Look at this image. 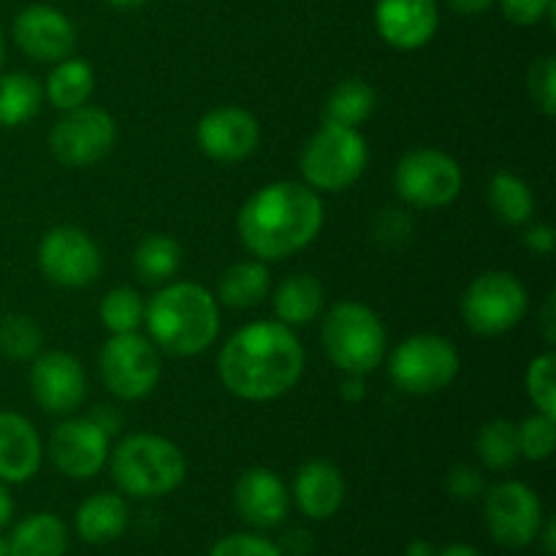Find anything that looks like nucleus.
Listing matches in <instances>:
<instances>
[{
  "mask_svg": "<svg viewBox=\"0 0 556 556\" xmlns=\"http://www.w3.org/2000/svg\"><path fill=\"white\" fill-rule=\"evenodd\" d=\"M307 353L296 329L280 320H255L233 331L217 356V378L244 402H271L302 380Z\"/></svg>",
  "mask_w": 556,
  "mask_h": 556,
  "instance_id": "f257e3e1",
  "label": "nucleus"
},
{
  "mask_svg": "<svg viewBox=\"0 0 556 556\" xmlns=\"http://www.w3.org/2000/svg\"><path fill=\"white\" fill-rule=\"evenodd\" d=\"M324 199L293 179H277L255 190L237 215V231L253 258L271 264L309 248L324 228Z\"/></svg>",
  "mask_w": 556,
  "mask_h": 556,
  "instance_id": "f03ea898",
  "label": "nucleus"
},
{
  "mask_svg": "<svg viewBox=\"0 0 556 556\" xmlns=\"http://www.w3.org/2000/svg\"><path fill=\"white\" fill-rule=\"evenodd\" d=\"M147 337L168 356H199L220 337V302L193 280L163 282L144 307Z\"/></svg>",
  "mask_w": 556,
  "mask_h": 556,
  "instance_id": "7ed1b4c3",
  "label": "nucleus"
},
{
  "mask_svg": "<svg viewBox=\"0 0 556 556\" xmlns=\"http://www.w3.org/2000/svg\"><path fill=\"white\" fill-rule=\"evenodd\" d=\"M109 467L119 492L130 497H166L188 478V459L161 434H128L109 451Z\"/></svg>",
  "mask_w": 556,
  "mask_h": 556,
  "instance_id": "20e7f679",
  "label": "nucleus"
},
{
  "mask_svg": "<svg viewBox=\"0 0 556 556\" xmlns=\"http://www.w3.org/2000/svg\"><path fill=\"white\" fill-rule=\"evenodd\" d=\"M369 147L358 128L324 123L304 144L299 168L315 193H342L367 172Z\"/></svg>",
  "mask_w": 556,
  "mask_h": 556,
  "instance_id": "39448f33",
  "label": "nucleus"
},
{
  "mask_svg": "<svg viewBox=\"0 0 556 556\" xmlns=\"http://www.w3.org/2000/svg\"><path fill=\"white\" fill-rule=\"evenodd\" d=\"M324 351L345 375H369L386 358V329L372 307L362 302H340L326 313Z\"/></svg>",
  "mask_w": 556,
  "mask_h": 556,
  "instance_id": "423d86ee",
  "label": "nucleus"
},
{
  "mask_svg": "<svg viewBox=\"0 0 556 556\" xmlns=\"http://www.w3.org/2000/svg\"><path fill=\"white\" fill-rule=\"evenodd\" d=\"M462 367L454 342L443 334L421 331L391 351L389 378L400 391L413 396H432L448 389Z\"/></svg>",
  "mask_w": 556,
  "mask_h": 556,
  "instance_id": "0eeeda50",
  "label": "nucleus"
},
{
  "mask_svg": "<svg viewBox=\"0 0 556 556\" xmlns=\"http://www.w3.org/2000/svg\"><path fill=\"white\" fill-rule=\"evenodd\" d=\"M98 372L109 394L123 402H139L161 383L163 358L155 342L141 331L112 334L98 353Z\"/></svg>",
  "mask_w": 556,
  "mask_h": 556,
  "instance_id": "6e6552de",
  "label": "nucleus"
},
{
  "mask_svg": "<svg viewBox=\"0 0 556 556\" xmlns=\"http://www.w3.org/2000/svg\"><path fill=\"white\" fill-rule=\"evenodd\" d=\"M530 313V293L514 271H483L462 296V318L481 337L514 331Z\"/></svg>",
  "mask_w": 556,
  "mask_h": 556,
  "instance_id": "1a4fd4ad",
  "label": "nucleus"
},
{
  "mask_svg": "<svg viewBox=\"0 0 556 556\" xmlns=\"http://www.w3.org/2000/svg\"><path fill=\"white\" fill-rule=\"evenodd\" d=\"M465 174L459 161L438 147H418L405 152L394 168V190L407 206L443 210L462 193Z\"/></svg>",
  "mask_w": 556,
  "mask_h": 556,
  "instance_id": "9d476101",
  "label": "nucleus"
},
{
  "mask_svg": "<svg viewBox=\"0 0 556 556\" xmlns=\"http://www.w3.org/2000/svg\"><path fill=\"white\" fill-rule=\"evenodd\" d=\"M117 144V123L101 106H85L63 112L49 130V152L65 168H87L101 163Z\"/></svg>",
  "mask_w": 556,
  "mask_h": 556,
  "instance_id": "9b49d317",
  "label": "nucleus"
},
{
  "mask_svg": "<svg viewBox=\"0 0 556 556\" xmlns=\"http://www.w3.org/2000/svg\"><path fill=\"white\" fill-rule=\"evenodd\" d=\"M38 269L54 286L79 291L101 277L103 255L87 231L76 226H54L38 244Z\"/></svg>",
  "mask_w": 556,
  "mask_h": 556,
  "instance_id": "f8f14e48",
  "label": "nucleus"
},
{
  "mask_svg": "<svg viewBox=\"0 0 556 556\" xmlns=\"http://www.w3.org/2000/svg\"><path fill=\"white\" fill-rule=\"evenodd\" d=\"M486 530L500 546L525 548L541 538L543 503L535 489L521 481H503L483 500Z\"/></svg>",
  "mask_w": 556,
  "mask_h": 556,
  "instance_id": "ddd939ff",
  "label": "nucleus"
},
{
  "mask_svg": "<svg viewBox=\"0 0 556 556\" xmlns=\"http://www.w3.org/2000/svg\"><path fill=\"white\" fill-rule=\"evenodd\" d=\"M112 434L92 416H71L52 429L47 454L71 481H90L106 467Z\"/></svg>",
  "mask_w": 556,
  "mask_h": 556,
  "instance_id": "4468645a",
  "label": "nucleus"
},
{
  "mask_svg": "<svg viewBox=\"0 0 556 556\" xmlns=\"http://www.w3.org/2000/svg\"><path fill=\"white\" fill-rule=\"evenodd\" d=\"M30 394L49 416H74L87 396V372L68 351L38 353L30 364Z\"/></svg>",
  "mask_w": 556,
  "mask_h": 556,
  "instance_id": "2eb2a0df",
  "label": "nucleus"
},
{
  "mask_svg": "<svg viewBox=\"0 0 556 556\" xmlns=\"http://www.w3.org/2000/svg\"><path fill=\"white\" fill-rule=\"evenodd\" d=\"M195 144L217 163L248 161L261 144V125L253 112L242 106H217L195 125Z\"/></svg>",
  "mask_w": 556,
  "mask_h": 556,
  "instance_id": "dca6fc26",
  "label": "nucleus"
},
{
  "mask_svg": "<svg viewBox=\"0 0 556 556\" xmlns=\"http://www.w3.org/2000/svg\"><path fill=\"white\" fill-rule=\"evenodd\" d=\"M14 41L36 63H60L76 49V27L60 9L33 3L14 16Z\"/></svg>",
  "mask_w": 556,
  "mask_h": 556,
  "instance_id": "f3484780",
  "label": "nucleus"
},
{
  "mask_svg": "<svg viewBox=\"0 0 556 556\" xmlns=\"http://www.w3.org/2000/svg\"><path fill=\"white\" fill-rule=\"evenodd\" d=\"M375 27L389 47L416 52L438 33L440 5L438 0H378Z\"/></svg>",
  "mask_w": 556,
  "mask_h": 556,
  "instance_id": "a211bd4d",
  "label": "nucleus"
},
{
  "mask_svg": "<svg viewBox=\"0 0 556 556\" xmlns=\"http://www.w3.org/2000/svg\"><path fill=\"white\" fill-rule=\"evenodd\" d=\"M233 505L250 527L271 530V527H280L286 521L288 510H291V492L275 470L250 467L237 478Z\"/></svg>",
  "mask_w": 556,
  "mask_h": 556,
  "instance_id": "6ab92c4d",
  "label": "nucleus"
},
{
  "mask_svg": "<svg viewBox=\"0 0 556 556\" xmlns=\"http://www.w3.org/2000/svg\"><path fill=\"white\" fill-rule=\"evenodd\" d=\"M43 443L25 416L0 410V481L25 483L41 470Z\"/></svg>",
  "mask_w": 556,
  "mask_h": 556,
  "instance_id": "aec40b11",
  "label": "nucleus"
},
{
  "mask_svg": "<svg viewBox=\"0 0 556 556\" xmlns=\"http://www.w3.org/2000/svg\"><path fill=\"white\" fill-rule=\"evenodd\" d=\"M293 500L296 508L307 519L326 521L342 508L345 503V478L337 465L326 459H313L299 467L293 478Z\"/></svg>",
  "mask_w": 556,
  "mask_h": 556,
  "instance_id": "412c9836",
  "label": "nucleus"
},
{
  "mask_svg": "<svg viewBox=\"0 0 556 556\" xmlns=\"http://www.w3.org/2000/svg\"><path fill=\"white\" fill-rule=\"evenodd\" d=\"M128 503L114 492L90 494L76 508L74 516V527L79 538L85 543H92V546H103V543L123 538L125 530H128Z\"/></svg>",
  "mask_w": 556,
  "mask_h": 556,
  "instance_id": "4be33fe9",
  "label": "nucleus"
},
{
  "mask_svg": "<svg viewBox=\"0 0 556 556\" xmlns=\"http://www.w3.org/2000/svg\"><path fill=\"white\" fill-rule=\"evenodd\" d=\"M271 304H275V315L280 324L291 326V329H302V326H309L324 313L326 293L318 277L291 275L277 282Z\"/></svg>",
  "mask_w": 556,
  "mask_h": 556,
  "instance_id": "5701e85b",
  "label": "nucleus"
},
{
  "mask_svg": "<svg viewBox=\"0 0 556 556\" xmlns=\"http://www.w3.org/2000/svg\"><path fill=\"white\" fill-rule=\"evenodd\" d=\"M271 293L269 264L258 258L237 261L217 280V302L231 309H250Z\"/></svg>",
  "mask_w": 556,
  "mask_h": 556,
  "instance_id": "b1692460",
  "label": "nucleus"
},
{
  "mask_svg": "<svg viewBox=\"0 0 556 556\" xmlns=\"http://www.w3.org/2000/svg\"><path fill=\"white\" fill-rule=\"evenodd\" d=\"M96 92V71L85 58H65L54 63L43 85V101L52 103L58 112L85 106Z\"/></svg>",
  "mask_w": 556,
  "mask_h": 556,
  "instance_id": "393cba45",
  "label": "nucleus"
},
{
  "mask_svg": "<svg viewBox=\"0 0 556 556\" xmlns=\"http://www.w3.org/2000/svg\"><path fill=\"white\" fill-rule=\"evenodd\" d=\"M5 543L9 556H65L68 530L54 514H33L11 530Z\"/></svg>",
  "mask_w": 556,
  "mask_h": 556,
  "instance_id": "a878e982",
  "label": "nucleus"
},
{
  "mask_svg": "<svg viewBox=\"0 0 556 556\" xmlns=\"http://www.w3.org/2000/svg\"><path fill=\"white\" fill-rule=\"evenodd\" d=\"M43 103V85L30 74H0V128L30 123Z\"/></svg>",
  "mask_w": 556,
  "mask_h": 556,
  "instance_id": "bb28decb",
  "label": "nucleus"
},
{
  "mask_svg": "<svg viewBox=\"0 0 556 556\" xmlns=\"http://www.w3.org/2000/svg\"><path fill=\"white\" fill-rule=\"evenodd\" d=\"M489 206L505 226H527L535 217V195L514 172H497L489 179Z\"/></svg>",
  "mask_w": 556,
  "mask_h": 556,
  "instance_id": "cd10ccee",
  "label": "nucleus"
},
{
  "mask_svg": "<svg viewBox=\"0 0 556 556\" xmlns=\"http://www.w3.org/2000/svg\"><path fill=\"white\" fill-rule=\"evenodd\" d=\"M182 266V244L168 233H150L139 242L134 253V269L141 282L150 286H163L172 282Z\"/></svg>",
  "mask_w": 556,
  "mask_h": 556,
  "instance_id": "c85d7f7f",
  "label": "nucleus"
},
{
  "mask_svg": "<svg viewBox=\"0 0 556 556\" xmlns=\"http://www.w3.org/2000/svg\"><path fill=\"white\" fill-rule=\"evenodd\" d=\"M378 106V92L364 79H345L331 90L329 101L324 109V123L345 125V128H358L372 117Z\"/></svg>",
  "mask_w": 556,
  "mask_h": 556,
  "instance_id": "c756f323",
  "label": "nucleus"
},
{
  "mask_svg": "<svg viewBox=\"0 0 556 556\" xmlns=\"http://www.w3.org/2000/svg\"><path fill=\"white\" fill-rule=\"evenodd\" d=\"M476 448L486 470H510V467H516V462L521 459L519 429H516V424L508 421V418H494V421L483 424L481 427Z\"/></svg>",
  "mask_w": 556,
  "mask_h": 556,
  "instance_id": "7c9ffc66",
  "label": "nucleus"
},
{
  "mask_svg": "<svg viewBox=\"0 0 556 556\" xmlns=\"http://www.w3.org/2000/svg\"><path fill=\"white\" fill-rule=\"evenodd\" d=\"M144 296L136 288L119 286L101 299L98 315H101V324L109 334H130V331H139L144 326Z\"/></svg>",
  "mask_w": 556,
  "mask_h": 556,
  "instance_id": "2f4dec72",
  "label": "nucleus"
},
{
  "mask_svg": "<svg viewBox=\"0 0 556 556\" xmlns=\"http://www.w3.org/2000/svg\"><path fill=\"white\" fill-rule=\"evenodd\" d=\"M43 348V331L36 318L9 313L0 318V353L11 362H33Z\"/></svg>",
  "mask_w": 556,
  "mask_h": 556,
  "instance_id": "473e14b6",
  "label": "nucleus"
},
{
  "mask_svg": "<svg viewBox=\"0 0 556 556\" xmlns=\"http://www.w3.org/2000/svg\"><path fill=\"white\" fill-rule=\"evenodd\" d=\"M525 389L538 413L556 416V353L546 351L527 367Z\"/></svg>",
  "mask_w": 556,
  "mask_h": 556,
  "instance_id": "72a5a7b5",
  "label": "nucleus"
},
{
  "mask_svg": "<svg viewBox=\"0 0 556 556\" xmlns=\"http://www.w3.org/2000/svg\"><path fill=\"white\" fill-rule=\"evenodd\" d=\"M516 429H519L521 459H530V462L552 459L554 445H556V416H546V413L535 410V416L516 424Z\"/></svg>",
  "mask_w": 556,
  "mask_h": 556,
  "instance_id": "f704fd0d",
  "label": "nucleus"
},
{
  "mask_svg": "<svg viewBox=\"0 0 556 556\" xmlns=\"http://www.w3.org/2000/svg\"><path fill=\"white\" fill-rule=\"evenodd\" d=\"M527 90H530L532 103L541 114L554 117L556 114V63L552 54H543L532 63L530 76H527Z\"/></svg>",
  "mask_w": 556,
  "mask_h": 556,
  "instance_id": "c9c22d12",
  "label": "nucleus"
},
{
  "mask_svg": "<svg viewBox=\"0 0 556 556\" xmlns=\"http://www.w3.org/2000/svg\"><path fill=\"white\" fill-rule=\"evenodd\" d=\"M210 556H286L280 546L261 535H250V532H237V535H226L212 546Z\"/></svg>",
  "mask_w": 556,
  "mask_h": 556,
  "instance_id": "e433bc0d",
  "label": "nucleus"
},
{
  "mask_svg": "<svg viewBox=\"0 0 556 556\" xmlns=\"http://www.w3.org/2000/svg\"><path fill=\"white\" fill-rule=\"evenodd\" d=\"M556 0H500L505 20L519 27H532L554 14Z\"/></svg>",
  "mask_w": 556,
  "mask_h": 556,
  "instance_id": "4c0bfd02",
  "label": "nucleus"
},
{
  "mask_svg": "<svg viewBox=\"0 0 556 556\" xmlns=\"http://www.w3.org/2000/svg\"><path fill=\"white\" fill-rule=\"evenodd\" d=\"M445 489L451 492V497L465 500L467 503V500H476L486 492V481H483L481 470H476V467L456 465L448 472V478H445Z\"/></svg>",
  "mask_w": 556,
  "mask_h": 556,
  "instance_id": "58836bf2",
  "label": "nucleus"
},
{
  "mask_svg": "<svg viewBox=\"0 0 556 556\" xmlns=\"http://www.w3.org/2000/svg\"><path fill=\"white\" fill-rule=\"evenodd\" d=\"M525 244L532 253L552 255L556 248V231L548 223H535V226H530L525 231Z\"/></svg>",
  "mask_w": 556,
  "mask_h": 556,
  "instance_id": "ea45409f",
  "label": "nucleus"
},
{
  "mask_svg": "<svg viewBox=\"0 0 556 556\" xmlns=\"http://www.w3.org/2000/svg\"><path fill=\"white\" fill-rule=\"evenodd\" d=\"M340 396L345 402H351V405L362 402L367 396V386H364L362 375H345V383L340 386Z\"/></svg>",
  "mask_w": 556,
  "mask_h": 556,
  "instance_id": "a19ab883",
  "label": "nucleus"
},
{
  "mask_svg": "<svg viewBox=\"0 0 556 556\" xmlns=\"http://www.w3.org/2000/svg\"><path fill=\"white\" fill-rule=\"evenodd\" d=\"M541 326H543V337H546V345H554L556 342V307H554V293L546 299L541 309Z\"/></svg>",
  "mask_w": 556,
  "mask_h": 556,
  "instance_id": "79ce46f5",
  "label": "nucleus"
},
{
  "mask_svg": "<svg viewBox=\"0 0 556 556\" xmlns=\"http://www.w3.org/2000/svg\"><path fill=\"white\" fill-rule=\"evenodd\" d=\"M451 9L462 16H478L494 5V0H448Z\"/></svg>",
  "mask_w": 556,
  "mask_h": 556,
  "instance_id": "37998d69",
  "label": "nucleus"
},
{
  "mask_svg": "<svg viewBox=\"0 0 556 556\" xmlns=\"http://www.w3.org/2000/svg\"><path fill=\"white\" fill-rule=\"evenodd\" d=\"M11 516H14V497L9 492V483L0 481V530L11 525Z\"/></svg>",
  "mask_w": 556,
  "mask_h": 556,
  "instance_id": "c03bdc74",
  "label": "nucleus"
},
{
  "mask_svg": "<svg viewBox=\"0 0 556 556\" xmlns=\"http://www.w3.org/2000/svg\"><path fill=\"white\" fill-rule=\"evenodd\" d=\"M434 556H483V554L478 552V548L467 546V543H451V546L440 548Z\"/></svg>",
  "mask_w": 556,
  "mask_h": 556,
  "instance_id": "a18cd8bd",
  "label": "nucleus"
},
{
  "mask_svg": "<svg viewBox=\"0 0 556 556\" xmlns=\"http://www.w3.org/2000/svg\"><path fill=\"white\" fill-rule=\"evenodd\" d=\"M434 546L429 541H424V538H416V541L410 543V546L405 548V556H434Z\"/></svg>",
  "mask_w": 556,
  "mask_h": 556,
  "instance_id": "49530a36",
  "label": "nucleus"
},
{
  "mask_svg": "<svg viewBox=\"0 0 556 556\" xmlns=\"http://www.w3.org/2000/svg\"><path fill=\"white\" fill-rule=\"evenodd\" d=\"M541 532H543V548H546V554H548V556H554V552H556V543H554V535H556V525H554V519L543 521Z\"/></svg>",
  "mask_w": 556,
  "mask_h": 556,
  "instance_id": "de8ad7c7",
  "label": "nucleus"
},
{
  "mask_svg": "<svg viewBox=\"0 0 556 556\" xmlns=\"http://www.w3.org/2000/svg\"><path fill=\"white\" fill-rule=\"evenodd\" d=\"M147 0H109V5H114V9H123V11H134V9H141Z\"/></svg>",
  "mask_w": 556,
  "mask_h": 556,
  "instance_id": "09e8293b",
  "label": "nucleus"
},
{
  "mask_svg": "<svg viewBox=\"0 0 556 556\" xmlns=\"http://www.w3.org/2000/svg\"><path fill=\"white\" fill-rule=\"evenodd\" d=\"M3 58H5V41H3V30H0V68H3Z\"/></svg>",
  "mask_w": 556,
  "mask_h": 556,
  "instance_id": "8fccbe9b",
  "label": "nucleus"
},
{
  "mask_svg": "<svg viewBox=\"0 0 556 556\" xmlns=\"http://www.w3.org/2000/svg\"><path fill=\"white\" fill-rule=\"evenodd\" d=\"M0 556H9V543H5L3 535H0Z\"/></svg>",
  "mask_w": 556,
  "mask_h": 556,
  "instance_id": "3c124183",
  "label": "nucleus"
}]
</instances>
